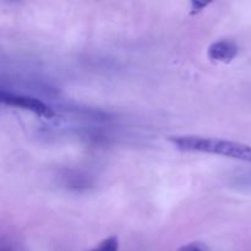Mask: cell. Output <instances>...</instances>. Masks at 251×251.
<instances>
[{"mask_svg":"<svg viewBox=\"0 0 251 251\" xmlns=\"http://www.w3.org/2000/svg\"><path fill=\"white\" fill-rule=\"evenodd\" d=\"M169 142L179 151L218 154L251 163V146L242 142L200 135H176L169 137Z\"/></svg>","mask_w":251,"mask_h":251,"instance_id":"cell-1","label":"cell"},{"mask_svg":"<svg viewBox=\"0 0 251 251\" xmlns=\"http://www.w3.org/2000/svg\"><path fill=\"white\" fill-rule=\"evenodd\" d=\"M1 102L6 105L28 110V112L36 114L37 117L46 118V119H51L55 115L54 110L48 104H46L43 100H38V98L31 97V96L16 95V93L2 91Z\"/></svg>","mask_w":251,"mask_h":251,"instance_id":"cell-2","label":"cell"},{"mask_svg":"<svg viewBox=\"0 0 251 251\" xmlns=\"http://www.w3.org/2000/svg\"><path fill=\"white\" fill-rule=\"evenodd\" d=\"M238 46L232 41L213 42L207 49V58L212 63L229 64L237 58Z\"/></svg>","mask_w":251,"mask_h":251,"instance_id":"cell-3","label":"cell"},{"mask_svg":"<svg viewBox=\"0 0 251 251\" xmlns=\"http://www.w3.org/2000/svg\"><path fill=\"white\" fill-rule=\"evenodd\" d=\"M90 251H119V239L117 237L105 238L100 243L95 249Z\"/></svg>","mask_w":251,"mask_h":251,"instance_id":"cell-4","label":"cell"},{"mask_svg":"<svg viewBox=\"0 0 251 251\" xmlns=\"http://www.w3.org/2000/svg\"><path fill=\"white\" fill-rule=\"evenodd\" d=\"M176 251H211L210 248L202 242H191L189 244L183 245Z\"/></svg>","mask_w":251,"mask_h":251,"instance_id":"cell-5","label":"cell"},{"mask_svg":"<svg viewBox=\"0 0 251 251\" xmlns=\"http://www.w3.org/2000/svg\"><path fill=\"white\" fill-rule=\"evenodd\" d=\"M210 1H200V0H191L190 1V15L200 14L202 10L210 5Z\"/></svg>","mask_w":251,"mask_h":251,"instance_id":"cell-6","label":"cell"}]
</instances>
